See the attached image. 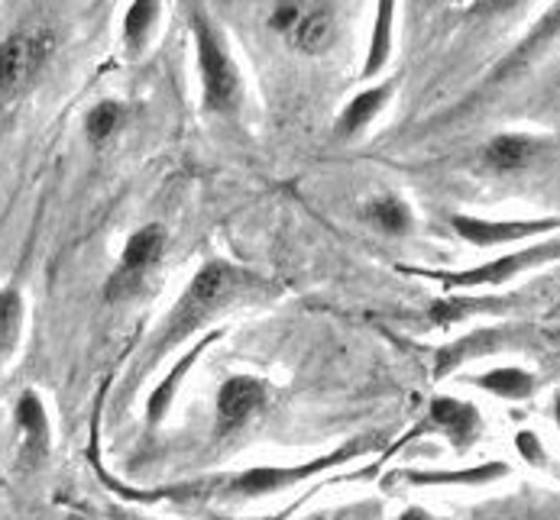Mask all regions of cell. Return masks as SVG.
Listing matches in <instances>:
<instances>
[{"instance_id": "6da1fadb", "label": "cell", "mask_w": 560, "mask_h": 520, "mask_svg": "<svg viewBox=\"0 0 560 520\" xmlns=\"http://www.w3.org/2000/svg\"><path fill=\"white\" fill-rule=\"evenodd\" d=\"M262 292H266V282L256 279L253 272H246V269L228 262V259H208L195 272V279L185 285V292L175 300V307L168 310V317L162 320L160 333L153 336V353L150 356L160 359L165 350L188 340L198 327L214 320L221 310H228L241 297L262 295Z\"/></svg>"}, {"instance_id": "7a4b0ae2", "label": "cell", "mask_w": 560, "mask_h": 520, "mask_svg": "<svg viewBox=\"0 0 560 520\" xmlns=\"http://www.w3.org/2000/svg\"><path fill=\"white\" fill-rule=\"evenodd\" d=\"M370 440H357L350 446H340L337 452L324 456V459H312L305 465H256V469H246L237 475H221V478H208V482H198V485H185V488H168L172 498L185 495V498H262V495H279L312 475H318L330 465H340V462H350L353 456L366 452Z\"/></svg>"}, {"instance_id": "3957f363", "label": "cell", "mask_w": 560, "mask_h": 520, "mask_svg": "<svg viewBox=\"0 0 560 520\" xmlns=\"http://www.w3.org/2000/svg\"><path fill=\"white\" fill-rule=\"evenodd\" d=\"M198 56V78H201V104L208 114H234L243 101V78L221 29L208 20L205 10L188 16Z\"/></svg>"}, {"instance_id": "277c9868", "label": "cell", "mask_w": 560, "mask_h": 520, "mask_svg": "<svg viewBox=\"0 0 560 520\" xmlns=\"http://www.w3.org/2000/svg\"><path fill=\"white\" fill-rule=\"evenodd\" d=\"M558 259V239L555 236H545L541 243H532L528 249H518V252H505L492 262H482V265H470V269H454V272H424V269H411L415 275L421 279H434L441 282L447 292H480V288H499L512 279H518L522 272L535 269V265H545V262H555Z\"/></svg>"}, {"instance_id": "5b68a950", "label": "cell", "mask_w": 560, "mask_h": 520, "mask_svg": "<svg viewBox=\"0 0 560 520\" xmlns=\"http://www.w3.org/2000/svg\"><path fill=\"white\" fill-rule=\"evenodd\" d=\"M165 226L162 223H143L137 226L124 249H120V259H117V269L110 272V279L104 282V297L120 304V300H130L143 292L147 279L156 272L162 252H165Z\"/></svg>"}, {"instance_id": "8992f818", "label": "cell", "mask_w": 560, "mask_h": 520, "mask_svg": "<svg viewBox=\"0 0 560 520\" xmlns=\"http://www.w3.org/2000/svg\"><path fill=\"white\" fill-rule=\"evenodd\" d=\"M269 26L302 56H320L330 49L337 23L334 10L324 0H279L269 16Z\"/></svg>"}, {"instance_id": "52a82bcc", "label": "cell", "mask_w": 560, "mask_h": 520, "mask_svg": "<svg viewBox=\"0 0 560 520\" xmlns=\"http://www.w3.org/2000/svg\"><path fill=\"white\" fill-rule=\"evenodd\" d=\"M454 233L477 249H495V246H512L532 236H555L558 217H541V221H489L474 214H451Z\"/></svg>"}, {"instance_id": "ba28073f", "label": "cell", "mask_w": 560, "mask_h": 520, "mask_svg": "<svg viewBox=\"0 0 560 520\" xmlns=\"http://www.w3.org/2000/svg\"><path fill=\"white\" fill-rule=\"evenodd\" d=\"M46 43L33 33H13L0 43V97H16L43 69Z\"/></svg>"}, {"instance_id": "9c48e42d", "label": "cell", "mask_w": 560, "mask_h": 520, "mask_svg": "<svg viewBox=\"0 0 560 520\" xmlns=\"http://www.w3.org/2000/svg\"><path fill=\"white\" fill-rule=\"evenodd\" d=\"M266 381L253 378V375H234L221 385L218 391V430L221 434H234L243 427L262 404H266Z\"/></svg>"}, {"instance_id": "30bf717a", "label": "cell", "mask_w": 560, "mask_h": 520, "mask_svg": "<svg viewBox=\"0 0 560 520\" xmlns=\"http://www.w3.org/2000/svg\"><path fill=\"white\" fill-rule=\"evenodd\" d=\"M548 149V140L532 137V133H495L482 146V165L495 175H518L528 172L541 152Z\"/></svg>"}, {"instance_id": "8fae6325", "label": "cell", "mask_w": 560, "mask_h": 520, "mask_svg": "<svg viewBox=\"0 0 560 520\" xmlns=\"http://www.w3.org/2000/svg\"><path fill=\"white\" fill-rule=\"evenodd\" d=\"M393 94H396V81H376V84L363 87L360 94H353V97L340 107V114H337V120H334V140H337V143L357 140V137L386 110V104L393 101Z\"/></svg>"}, {"instance_id": "7c38bea8", "label": "cell", "mask_w": 560, "mask_h": 520, "mask_svg": "<svg viewBox=\"0 0 560 520\" xmlns=\"http://www.w3.org/2000/svg\"><path fill=\"white\" fill-rule=\"evenodd\" d=\"M13 417H16V430H20L26 459L43 462L49 456V440H52V427H49V414H46L43 398L33 388H26L13 407Z\"/></svg>"}, {"instance_id": "4fadbf2b", "label": "cell", "mask_w": 560, "mask_h": 520, "mask_svg": "<svg viewBox=\"0 0 560 520\" xmlns=\"http://www.w3.org/2000/svg\"><path fill=\"white\" fill-rule=\"evenodd\" d=\"M396 7L399 0H376V13H373V29H370V46H366V59L360 69V81H373L386 72L393 49H396Z\"/></svg>"}, {"instance_id": "5bb4252c", "label": "cell", "mask_w": 560, "mask_h": 520, "mask_svg": "<svg viewBox=\"0 0 560 520\" xmlns=\"http://www.w3.org/2000/svg\"><path fill=\"white\" fill-rule=\"evenodd\" d=\"M431 421L438 430H444L451 437V444H457V449H467L474 444V437L480 434V414L477 407L457 401V398H438L431 404Z\"/></svg>"}, {"instance_id": "9a60e30c", "label": "cell", "mask_w": 560, "mask_h": 520, "mask_svg": "<svg viewBox=\"0 0 560 520\" xmlns=\"http://www.w3.org/2000/svg\"><path fill=\"white\" fill-rule=\"evenodd\" d=\"M160 13V0H130V3H127V10H124V26H120L127 56H143V49L150 46V39H153V33H156Z\"/></svg>"}, {"instance_id": "2e32d148", "label": "cell", "mask_w": 560, "mask_h": 520, "mask_svg": "<svg viewBox=\"0 0 560 520\" xmlns=\"http://www.w3.org/2000/svg\"><path fill=\"white\" fill-rule=\"evenodd\" d=\"M23 320H26V300L16 285L0 288V369L16 356L20 336H23Z\"/></svg>"}, {"instance_id": "e0dca14e", "label": "cell", "mask_w": 560, "mask_h": 520, "mask_svg": "<svg viewBox=\"0 0 560 520\" xmlns=\"http://www.w3.org/2000/svg\"><path fill=\"white\" fill-rule=\"evenodd\" d=\"M124 127H127V104L117 97H104V101L91 104L84 114V140L91 146L110 143Z\"/></svg>"}, {"instance_id": "ac0fdd59", "label": "cell", "mask_w": 560, "mask_h": 520, "mask_svg": "<svg viewBox=\"0 0 560 520\" xmlns=\"http://www.w3.org/2000/svg\"><path fill=\"white\" fill-rule=\"evenodd\" d=\"M366 217L386 236H405L411 229V223H415L411 208L401 198H396V194H383L373 204H366Z\"/></svg>"}, {"instance_id": "d6986e66", "label": "cell", "mask_w": 560, "mask_h": 520, "mask_svg": "<svg viewBox=\"0 0 560 520\" xmlns=\"http://www.w3.org/2000/svg\"><path fill=\"white\" fill-rule=\"evenodd\" d=\"M477 385L499 394V398H528L535 391V378L525 369H515V366H499V369L486 371L477 378Z\"/></svg>"}, {"instance_id": "ffe728a7", "label": "cell", "mask_w": 560, "mask_h": 520, "mask_svg": "<svg viewBox=\"0 0 560 520\" xmlns=\"http://www.w3.org/2000/svg\"><path fill=\"white\" fill-rule=\"evenodd\" d=\"M512 7H518V0H474V10L482 13V16L505 13V10H512Z\"/></svg>"}, {"instance_id": "44dd1931", "label": "cell", "mask_w": 560, "mask_h": 520, "mask_svg": "<svg viewBox=\"0 0 560 520\" xmlns=\"http://www.w3.org/2000/svg\"><path fill=\"white\" fill-rule=\"evenodd\" d=\"M518 449L525 452V459L532 456V459H541V452H538V440L532 437V434H518Z\"/></svg>"}, {"instance_id": "7402d4cb", "label": "cell", "mask_w": 560, "mask_h": 520, "mask_svg": "<svg viewBox=\"0 0 560 520\" xmlns=\"http://www.w3.org/2000/svg\"><path fill=\"white\" fill-rule=\"evenodd\" d=\"M399 520H431L424 511H418V508H411V511H405Z\"/></svg>"}, {"instance_id": "603a6c76", "label": "cell", "mask_w": 560, "mask_h": 520, "mask_svg": "<svg viewBox=\"0 0 560 520\" xmlns=\"http://www.w3.org/2000/svg\"><path fill=\"white\" fill-rule=\"evenodd\" d=\"M130 520H140V518H130Z\"/></svg>"}]
</instances>
